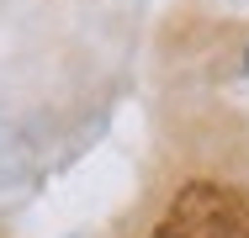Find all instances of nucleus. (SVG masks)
Wrapping results in <instances>:
<instances>
[{
    "label": "nucleus",
    "instance_id": "f257e3e1",
    "mask_svg": "<svg viewBox=\"0 0 249 238\" xmlns=\"http://www.w3.org/2000/svg\"><path fill=\"white\" fill-rule=\"evenodd\" d=\"M159 238H249V196L223 186H191L164 212Z\"/></svg>",
    "mask_w": 249,
    "mask_h": 238
},
{
    "label": "nucleus",
    "instance_id": "f03ea898",
    "mask_svg": "<svg viewBox=\"0 0 249 238\" xmlns=\"http://www.w3.org/2000/svg\"><path fill=\"white\" fill-rule=\"evenodd\" d=\"M244 64H249V53H244Z\"/></svg>",
    "mask_w": 249,
    "mask_h": 238
}]
</instances>
